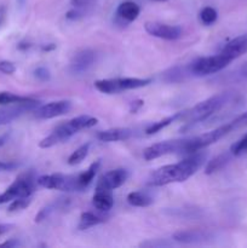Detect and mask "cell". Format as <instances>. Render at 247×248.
<instances>
[{"instance_id": "cell-1", "label": "cell", "mask_w": 247, "mask_h": 248, "mask_svg": "<svg viewBox=\"0 0 247 248\" xmlns=\"http://www.w3.org/2000/svg\"><path fill=\"white\" fill-rule=\"evenodd\" d=\"M207 154L203 152H196L189 154L182 161L173 165H166L155 170L149 177V186H164L171 183H181L190 178L206 161Z\"/></svg>"}, {"instance_id": "cell-2", "label": "cell", "mask_w": 247, "mask_h": 248, "mask_svg": "<svg viewBox=\"0 0 247 248\" xmlns=\"http://www.w3.org/2000/svg\"><path fill=\"white\" fill-rule=\"evenodd\" d=\"M230 101H232V93L229 92L216 94V96L200 102L188 110L177 113V116H178L177 120H181L185 124L201 123V121L207 120L213 114L224 108Z\"/></svg>"}, {"instance_id": "cell-3", "label": "cell", "mask_w": 247, "mask_h": 248, "mask_svg": "<svg viewBox=\"0 0 247 248\" xmlns=\"http://www.w3.org/2000/svg\"><path fill=\"white\" fill-rule=\"evenodd\" d=\"M97 123H98V119L90 115H80L77 116V118L70 119L67 123L57 126L47 137L41 140L40 143H39V147L43 148V149L55 147V145L60 144V143L68 140L72 136H74L79 131L92 127Z\"/></svg>"}, {"instance_id": "cell-4", "label": "cell", "mask_w": 247, "mask_h": 248, "mask_svg": "<svg viewBox=\"0 0 247 248\" xmlns=\"http://www.w3.org/2000/svg\"><path fill=\"white\" fill-rule=\"evenodd\" d=\"M234 125L232 123L225 124L222 125L220 127L216 128V130L210 131V132L202 133L200 136H194L190 138H184V145L183 150H182V154H193V153L200 152V150L205 149L208 145L215 144L216 142H218L219 140H222L224 136H227L228 133L232 132L234 130Z\"/></svg>"}, {"instance_id": "cell-5", "label": "cell", "mask_w": 247, "mask_h": 248, "mask_svg": "<svg viewBox=\"0 0 247 248\" xmlns=\"http://www.w3.org/2000/svg\"><path fill=\"white\" fill-rule=\"evenodd\" d=\"M36 178L34 176V172L28 171L26 173H22L15 179L14 183L6 189L2 194H0V205L6 202H11L12 200L18 198H31L35 191Z\"/></svg>"}, {"instance_id": "cell-6", "label": "cell", "mask_w": 247, "mask_h": 248, "mask_svg": "<svg viewBox=\"0 0 247 248\" xmlns=\"http://www.w3.org/2000/svg\"><path fill=\"white\" fill-rule=\"evenodd\" d=\"M152 82V79L139 78H116V79H103L94 81V87L99 92L106 94L119 93L126 90H136L145 87Z\"/></svg>"}, {"instance_id": "cell-7", "label": "cell", "mask_w": 247, "mask_h": 248, "mask_svg": "<svg viewBox=\"0 0 247 248\" xmlns=\"http://www.w3.org/2000/svg\"><path fill=\"white\" fill-rule=\"evenodd\" d=\"M232 62V58L220 51L219 53L215 56L198 58V60L189 64V68H190L191 74L195 75V77H205V75L215 74V73L220 72L225 67H228Z\"/></svg>"}, {"instance_id": "cell-8", "label": "cell", "mask_w": 247, "mask_h": 248, "mask_svg": "<svg viewBox=\"0 0 247 248\" xmlns=\"http://www.w3.org/2000/svg\"><path fill=\"white\" fill-rule=\"evenodd\" d=\"M39 186L45 189H55L62 191H80L77 174L53 173L45 174L36 178Z\"/></svg>"}, {"instance_id": "cell-9", "label": "cell", "mask_w": 247, "mask_h": 248, "mask_svg": "<svg viewBox=\"0 0 247 248\" xmlns=\"http://www.w3.org/2000/svg\"><path fill=\"white\" fill-rule=\"evenodd\" d=\"M40 106V102L38 99H31V101L21 102V103L5 104L0 108V126H5L7 124L12 123L16 119L21 118L24 114L33 111L34 109Z\"/></svg>"}, {"instance_id": "cell-10", "label": "cell", "mask_w": 247, "mask_h": 248, "mask_svg": "<svg viewBox=\"0 0 247 248\" xmlns=\"http://www.w3.org/2000/svg\"><path fill=\"white\" fill-rule=\"evenodd\" d=\"M183 145L184 138L183 140H165V142L155 143V144H152L148 148H145L144 152H143V157L147 161H150V160L157 159V157L165 156V155L169 154H174V153L182 154Z\"/></svg>"}, {"instance_id": "cell-11", "label": "cell", "mask_w": 247, "mask_h": 248, "mask_svg": "<svg viewBox=\"0 0 247 248\" xmlns=\"http://www.w3.org/2000/svg\"><path fill=\"white\" fill-rule=\"evenodd\" d=\"M144 29L149 35L164 39V40H177L182 38V34H183V31L179 26H171V24L155 21L145 22Z\"/></svg>"}, {"instance_id": "cell-12", "label": "cell", "mask_w": 247, "mask_h": 248, "mask_svg": "<svg viewBox=\"0 0 247 248\" xmlns=\"http://www.w3.org/2000/svg\"><path fill=\"white\" fill-rule=\"evenodd\" d=\"M72 108V103L69 101H56L50 102L44 106H39L33 110L34 116L41 120H48V119L57 118L67 114Z\"/></svg>"}, {"instance_id": "cell-13", "label": "cell", "mask_w": 247, "mask_h": 248, "mask_svg": "<svg viewBox=\"0 0 247 248\" xmlns=\"http://www.w3.org/2000/svg\"><path fill=\"white\" fill-rule=\"evenodd\" d=\"M128 178V172L125 169H116L108 171L104 173L101 178L97 182V189H107V190H111L114 189L120 188Z\"/></svg>"}, {"instance_id": "cell-14", "label": "cell", "mask_w": 247, "mask_h": 248, "mask_svg": "<svg viewBox=\"0 0 247 248\" xmlns=\"http://www.w3.org/2000/svg\"><path fill=\"white\" fill-rule=\"evenodd\" d=\"M94 57H96L94 52L92 50H90V48L80 50L79 52H77L73 56L72 61H70V72L73 74H82V73H86L93 65Z\"/></svg>"}, {"instance_id": "cell-15", "label": "cell", "mask_w": 247, "mask_h": 248, "mask_svg": "<svg viewBox=\"0 0 247 248\" xmlns=\"http://www.w3.org/2000/svg\"><path fill=\"white\" fill-rule=\"evenodd\" d=\"M172 239L178 244L194 245L210 241L211 234L206 230H181L172 235Z\"/></svg>"}, {"instance_id": "cell-16", "label": "cell", "mask_w": 247, "mask_h": 248, "mask_svg": "<svg viewBox=\"0 0 247 248\" xmlns=\"http://www.w3.org/2000/svg\"><path fill=\"white\" fill-rule=\"evenodd\" d=\"M222 52L229 56L232 61L239 58L244 53L247 52V34L240 35L237 38L230 40L227 45L223 47Z\"/></svg>"}, {"instance_id": "cell-17", "label": "cell", "mask_w": 247, "mask_h": 248, "mask_svg": "<svg viewBox=\"0 0 247 248\" xmlns=\"http://www.w3.org/2000/svg\"><path fill=\"white\" fill-rule=\"evenodd\" d=\"M133 132L131 128L127 127H115L109 130L101 131L97 133V138L102 142H119V140H126L132 137Z\"/></svg>"}, {"instance_id": "cell-18", "label": "cell", "mask_w": 247, "mask_h": 248, "mask_svg": "<svg viewBox=\"0 0 247 248\" xmlns=\"http://www.w3.org/2000/svg\"><path fill=\"white\" fill-rule=\"evenodd\" d=\"M92 203L94 207L102 212H108L114 206V196L111 190L107 189H97L94 191V195L92 198Z\"/></svg>"}, {"instance_id": "cell-19", "label": "cell", "mask_w": 247, "mask_h": 248, "mask_svg": "<svg viewBox=\"0 0 247 248\" xmlns=\"http://www.w3.org/2000/svg\"><path fill=\"white\" fill-rule=\"evenodd\" d=\"M139 6L135 1L127 0V1H124L119 5L118 9H116V16L120 19H123V21L130 23V22L137 19V17L139 16Z\"/></svg>"}, {"instance_id": "cell-20", "label": "cell", "mask_w": 247, "mask_h": 248, "mask_svg": "<svg viewBox=\"0 0 247 248\" xmlns=\"http://www.w3.org/2000/svg\"><path fill=\"white\" fill-rule=\"evenodd\" d=\"M232 156H234V155H232V153L230 152V150L229 152H224L222 153V154L217 155V156L213 157L212 160H210V161L207 162V165H206L205 167V173L213 174L216 173V172L223 170L228 164H229Z\"/></svg>"}, {"instance_id": "cell-21", "label": "cell", "mask_w": 247, "mask_h": 248, "mask_svg": "<svg viewBox=\"0 0 247 248\" xmlns=\"http://www.w3.org/2000/svg\"><path fill=\"white\" fill-rule=\"evenodd\" d=\"M189 77H193L189 64L185 65V67L170 68L169 70H166L162 74V79L166 82H181Z\"/></svg>"}, {"instance_id": "cell-22", "label": "cell", "mask_w": 247, "mask_h": 248, "mask_svg": "<svg viewBox=\"0 0 247 248\" xmlns=\"http://www.w3.org/2000/svg\"><path fill=\"white\" fill-rule=\"evenodd\" d=\"M99 167H101V161L97 160V161H94L93 164L90 165V167L86 170V171L77 174V183H79L80 191L85 190V189L92 183V181H93L94 176L97 174V171L99 170Z\"/></svg>"}, {"instance_id": "cell-23", "label": "cell", "mask_w": 247, "mask_h": 248, "mask_svg": "<svg viewBox=\"0 0 247 248\" xmlns=\"http://www.w3.org/2000/svg\"><path fill=\"white\" fill-rule=\"evenodd\" d=\"M106 220L107 218L103 217V216L94 215L92 212H82L81 216H80V222L77 228H79V230H86L94 227V225L102 224Z\"/></svg>"}, {"instance_id": "cell-24", "label": "cell", "mask_w": 247, "mask_h": 248, "mask_svg": "<svg viewBox=\"0 0 247 248\" xmlns=\"http://www.w3.org/2000/svg\"><path fill=\"white\" fill-rule=\"evenodd\" d=\"M127 202L135 207H148L153 203V198L145 191H132L127 195Z\"/></svg>"}, {"instance_id": "cell-25", "label": "cell", "mask_w": 247, "mask_h": 248, "mask_svg": "<svg viewBox=\"0 0 247 248\" xmlns=\"http://www.w3.org/2000/svg\"><path fill=\"white\" fill-rule=\"evenodd\" d=\"M89 150H90V143H86V144H82L81 147L77 148V150L70 154V156L68 157V164L70 166H75V165H79L85 157L87 156L89 154Z\"/></svg>"}, {"instance_id": "cell-26", "label": "cell", "mask_w": 247, "mask_h": 248, "mask_svg": "<svg viewBox=\"0 0 247 248\" xmlns=\"http://www.w3.org/2000/svg\"><path fill=\"white\" fill-rule=\"evenodd\" d=\"M31 99L34 98L27 96H19V94L12 93V92H0V106L12 103H21V102L31 101Z\"/></svg>"}, {"instance_id": "cell-27", "label": "cell", "mask_w": 247, "mask_h": 248, "mask_svg": "<svg viewBox=\"0 0 247 248\" xmlns=\"http://www.w3.org/2000/svg\"><path fill=\"white\" fill-rule=\"evenodd\" d=\"M177 118H178V116H177V114H174L173 116H169V118L164 119V120H160V121H157V123L152 124V125H150L149 127L145 130V133H147V135H149V136L155 135V133H157L159 131L164 130L165 127H167L169 125H171L173 121L177 120Z\"/></svg>"}, {"instance_id": "cell-28", "label": "cell", "mask_w": 247, "mask_h": 248, "mask_svg": "<svg viewBox=\"0 0 247 248\" xmlns=\"http://www.w3.org/2000/svg\"><path fill=\"white\" fill-rule=\"evenodd\" d=\"M63 205H64V203L61 202V201H55V202L45 206V207H43L40 211H39L38 215L35 216V219L34 220H35V223H41L43 220H45L46 218L50 217V216L55 212L56 208L61 207V206H63Z\"/></svg>"}, {"instance_id": "cell-29", "label": "cell", "mask_w": 247, "mask_h": 248, "mask_svg": "<svg viewBox=\"0 0 247 248\" xmlns=\"http://www.w3.org/2000/svg\"><path fill=\"white\" fill-rule=\"evenodd\" d=\"M217 11L211 6L203 7L200 11V21L202 22L205 26H211V24L215 23V22L217 21Z\"/></svg>"}, {"instance_id": "cell-30", "label": "cell", "mask_w": 247, "mask_h": 248, "mask_svg": "<svg viewBox=\"0 0 247 248\" xmlns=\"http://www.w3.org/2000/svg\"><path fill=\"white\" fill-rule=\"evenodd\" d=\"M31 198H18L11 201L9 206V212H17V211H22L24 208L28 207L31 205Z\"/></svg>"}, {"instance_id": "cell-31", "label": "cell", "mask_w": 247, "mask_h": 248, "mask_svg": "<svg viewBox=\"0 0 247 248\" xmlns=\"http://www.w3.org/2000/svg\"><path fill=\"white\" fill-rule=\"evenodd\" d=\"M172 242H169L165 239H155V240H148V241L140 242L139 247H147V248H164V247H171Z\"/></svg>"}, {"instance_id": "cell-32", "label": "cell", "mask_w": 247, "mask_h": 248, "mask_svg": "<svg viewBox=\"0 0 247 248\" xmlns=\"http://www.w3.org/2000/svg\"><path fill=\"white\" fill-rule=\"evenodd\" d=\"M230 152L232 153L234 156H237V155H241L244 153L247 152V135H245L244 137L241 138L240 140H237L236 143L232 145L230 148Z\"/></svg>"}, {"instance_id": "cell-33", "label": "cell", "mask_w": 247, "mask_h": 248, "mask_svg": "<svg viewBox=\"0 0 247 248\" xmlns=\"http://www.w3.org/2000/svg\"><path fill=\"white\" fill-rule=\"evenodd\" d=\"M34 77L39 80V81H48L51 78L50 70L45 67H38L35 70H34Z\"/></svg>"}, {"instance_id": "cell-34", "label": "cell", "mask_w": 247, "mask_h": 248, "mask_svg": "<svg viewBox=\"0 0 247 248\" xmlns=\"http://www.w3.org/2000/svg\"><path fill=\"white\" fill-rule=\"evenodd\" d=\"M16 72V65L11 61H0V73L11 75Z\"/></svg>"}, {"instance_id": "cell-35", "label": "cell", "mask_w": 247, "mask_h": 248, "mask_svg": "<svg viewBox=\"0 0 247 248\" xmlns=\"http://www.w3.org/2000/svg\"><path fill=\"white\" fill-rule=\"evenodd\" d=\"M18 164L15 161H1L0 160V172H7L12 171V170L17 169Z\"/></svg>"}, {"instance_id": "cell-36", "label": "cell", "mask_w": 247, "mask_h": 248, "mask_svg": "<svg viewBox=\"0 0 247 248\" xmlns=\"http://www.w3.org/2000/svg\"><path fill=\"white\" fill-rule=\"evenodd\" d=\"M82 17V12L80 11L79 7H74L73 10H70V11H68L67 14H65V18L67 19H70V21H75V19H79Z\"/></svg>"}, {"instance_id": "cell-37", "label": "cell", "mask_w": 247, "mask_h": 248, "mask_svg": "<svg viewBox=\"0 0 247 248\" xmlns=\"http://www.w3.org/2000/svg\"><path fill=\"white\" fill-rule=\"evenodd\" d=\"M143 104H144V101H142V99H136V101H133L132 103L130 104V113H137V111L142 108Z\"/></svg>"}, {"instance_id": "cell-38", "label": "cell", "mask_w": 247, "mask_h": 248, "mask_svg": "<svg viewBox=\"0 0 247 248\" xmlns=\"http://www.w3.org/2000/svg\"><path fill=\"white\" fill-rule=\"evenodd\" d=\"M18 246H21V242H19L17 239H10L7 240V241L0 244V247H7V248H15Z\"/></svg>"}, {"instance_id": "cell-39", "label": "cell", "mask_w": 247, "mask_h": 248, "mask_svg": "<svg viewBox=\"0 0 247 248\" xmlns=\"http://www.w3.org/2000/svg\"><path fill=\"white\" fill-rule=\"evenodd\" d=\"M92 0H70V4L73 5L74 7H84V6H87V5L91 2Z\"/></svg>"}, {"instance_id": "cell-40", "label": "cell", "mask_w": 247, "mask_h": 248, "mask_svg": "<svg viewBox=\"0 0 247 248\" xmlns=\"http://www.w3.org/2000/svg\"><path fill=\"white\" fill-rule=\"evenodd\" d=\"M12 228H14V225L12 224H0V236H2V235L11 232Z\"/></svg>"}, {"instance_id": "cell-41", "label": "cell", "mask_w": 247, "mask_h": 248, "mask_svg": "<svg viewBox=\"0 0 247 248\" xmlns=\"http://www.w3.org/2000/svg\"><path fill=\"white\" fill-rule=\"evenodd\" d=\"M5 18H6V7L4 5H0V27L5 22Z\"/></svg>"}, {"instance_id": "cell-42", "label": "cell", "mask_w": 247, "mask_h": 248, "mask_svg": "<svg viewBox=\"0 0 247 248\" xmlns=\"http://www.w3.org/2000/svg\"><path fill=\"white\" fill-rule=\"evenodd\" d=\"M41 51H44V52H47V51H52L56 48V45L55 44H46V45H41Z\"/></svg>"}, {"instance_id": "cell-43", "label": "cell", "mask_w": 247, "mask_h": 248, "mask_svg": "<svg viewBox=\"0 0 247 248\" xmlns=\"http://www.w3.org/2000/svg\"><path fill=\"white\" fill-rule=\"evenodd\" d=\"M17 2V6H18V9H23L24 5H26L27 0H16Z\"/></svg>"}, {"instance_id": "cell-44", "label": "cell", "mask_w": 247, "mask_h": 248, "mask_svg": "<svg viewBox=\"0 0 247 248\" xmlns=\"http://www.w3.org/2000/svg\"><path fill=\"white\" fill-rule=\"evenodd\" d=\"M241 74L244 75V77L247 78V62L241 67Z\"/></svg>"}, {"instance_id": "cell-45", "label": "cell", "mask_w": 247, "mask_h": 248, "mask_svg": "<svg viewBox=\"0 0 247 248\" xmlns=\"http://www.w3.org/2000/svg\"><path fill=\"white\" fill-rule=\"evenodd\" d=\"M6 140H7L6 136H0V148H1L5 143H6Z\"/></svg>"}, {"instance_id": "cell-46", "label": "cell", "mask_w": 247, "mask_h": 248, "mask_svg": "<svg viewBox=\"0 0 247 248\" xmlns=\"http://www.w3.org/2000/svg\"><path fill=\"white\" fill-rule=\"evenodd\" d=\"M154 1H166V0H154Z\"/></svg>"}]
</instances>
